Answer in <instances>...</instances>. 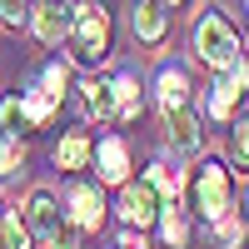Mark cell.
I'll list each match as a JSON object with an SVG mask.
<instances>
[{
	"instance_id": "3",
	"label": "cell",
	"mask_w": 249,
	"mask_h": 249,
	"mask_svg": "<svg viewBox=\"0 0 249 249\" xmlns=\"http://www.w3.org/2000/svg\"><path fill=\"white\" fill-rule=\"evenodd\" d=\"M195 55L204 60V65H214V70H224L230 60H239L244 55V45H239V30L224 20L219 10H210V15H199V25H195Z\"/></svg>"
},
{
	"instance_id": "5",
	"label": "cell",
	"mask_w": 249,
	"mask_h": 249,
	"mask_svg": "<svg viewBox=\"0 0 249 249\" xmlns=\"http://www.w3.org/2000/svg\"><path fill=\"white\" fill-rule=\"evenodd\" d=\"M160 210H164V195L155 190V179H124L120 184V214L124 224H135V230H150V224H160Z\"/></svg>"
},
{
	"instance_id": "16",
	"label": "cell",
	"mask_w": 249,
	"mask_h": 249,
	"mask_svg": "<svg viewBox=\"0 0 249 249\" xmlns=\"http://www.w3.org/2000/svg\"><path fill=\"white\" fill-rule=\"evenodd\" d=\"M155 90H160V105H164V110H170V105H184V100H190V75H184L179 65H160Z\"/></svg>"
},
{
	"instance_id": "15",
	"label": "cell",
	"mask_w": 249,
	"mask_h": 249,
	"mask_svg": "<svg viewBox=\"0 0 249 249\" xmlns=\"http://www.w3.org/2000/svg\"><path fill=\"white\" fill-rule=\"evenodd\" d=\"M160 239L170 244V249L190 244V214L179 210V199H164V210H160Z\"/></svg>"
},
{
	"instance_id": "27",
	"label": "cell",
	"mask_w": 249,
	"mask_h": 249,
	"mask_svg": "<svg viewBox=\"0 0 249 249\" xmlns=\"http://www.w3.org/2000/svg\"><path fill=\"white\" fill-rule=\"evenodd\" d=\"M5 214H10V210H5V199H0V219H5Z\"/></svg>"
},
{
	"instance_id": "2",
	"label": "cell",
	"mask_w": 249,
	"mask_h": 249,
	"mask_svg": "<svg viewBox=\"0 0 249 249\" xmlns=\"http://www.w3.org/2000/svg\"><path fill=\"white\" fill-rule=\"evenodd\" d=\"M184 195H190L195 204V214L199 219H219L224 210H230V164L224 160H210V164H199V170L184 179Z\"/></svg>"
},
{
	"instance_id": "4",
	"label": "cell",
	"mask_w": 249,
	"mask_h": 249,
	"mask_svg": "<svg viewBox=\"0 0 249 249\" xmlns=\"http://www.w3.org/2000/svg\"><path fill=\"white\" fill-rule=\"evenodd\" d=\"M244 95H249V60L239 55L224 70H214V85H210V100H204V105H210V115L219 124H230V120H239Z\"/></svg>"
},
{
	"instance_id": "22",
	"label": "cell",
	"mask_w": 249,
	"mask_h": 249,
	"mask_svg": "<svg viewBox=\"0 0 249 249\" xmlns=\"http://www.w3.org/2000/svg\"><path fill=\"white\" fill-rule=\"evenodd\" d=\"M30 0H0V25L5 30H20V25H30Z\"/></svg>"
},
{
	"instance_id": "25",
	"label": "cell",
	"mask_w": 249,
	"mask_h": 249,
	"mask_svg": "<svg viewBox=\"0 0 249 249\" xmlns=\"http://www.w3.org/2000/svg\"><path fill=\"white\" fill-rule=\"evenodd\" d=\"M40 80H45L55 95H65V65H45V70H40Z\"/></svg>"
},
{
	"instance_id": "7",
	"label": "cell",
	"mask_w": 249,
	"mask_h": 249,
	"mask_svg": "<svg viewBox=\"0 0 249 249\" xmlns=\"http://www.w3.org/2000/svg\"><path fill=\"white\" fill-rule=\"evenodd\" d=\"M70 20H75L70 0H40V5L30 10V30H35L40 45H60V40L70 35Z\"/></svg>"
},
{
	"instance_id": "18",
	"label": "cell",
	"mask_w": 249,
	"mask_h": 249,
	"mask_svg": "<svg viewBox=\"0 0 249 249\" xmlns=\"http://www.w3.org/2000/svg\"><path fill=\"white\" fill-rule=\"evenodd\" d=\"M150 179H155V190H160L164 199H179V190H184V175L175 170L170 160H155V164H150Z\"/></svg>"
},
{
	"instance_id": "21",
	"label": "cell",
	"mask_w": 249,
	"mask_h": 249,
	"mask_svg": "<svg viewBox=\"0 0 249 249\" xmlns=\"http://www.w3.org/2000/svg\"><path fill=\"white\" fill-rule=\"evenodd\" d=\"M115 95H120V124L140 115V80L135 75H115Z\"/></svg>"
},
{
	"instance_id": "11",
	"label": "cell",
	"mask_w": 249,
	"mask_h": 249,
	"mask_svg": "<svg viewBox=\"0 0 249 249\" xmlns=\"http://www.w3.org/2000/svg\"><path fill=\"white\" fill-rule=\"evenodd\" d=\"M55 170H65V175H80V170H90V160H95V135L90 130H70L65 140L55 144Z\"/></svg>"
},
{
	"instance_id": "24",
	"label": "cell",
	"mask_w": 249,
	"mask_h": 249,
	"mask_svg": "<svg viewBox=\"0 0 249 249\" xmlns=\"http://www.w3.org/2000/svg\"><path fill=\"white\" fill-rule=\"evenodd\" d=\"M50 249H80V224H75V219H65V224L50 234Z\"/></svg>"
},
{
	"instance_id": "13",
	"label": "cell",
	"mask_w": 249,
	"mask_h": 249,
	"mask_svg": "<svg viewBox=\"0 0 249 249\" xmlns=\"http://www.w3.org/2000/svg\"><path fill=\"white\" fill-rule=\"evenodd\" d=\"M25 219H30V230H35V234H45V239H50L70 214L60 210V199H55L50 190H30V199H25Z\"/></svg>"
},
{
	"instance_id": "28",
	"label": "cell",
	"mask_w": 249,
	"mask_h": 249,
	"mask_svg": "<svg viewBox=\"0 0 249 249\" xmlns=\"http://www.w3.org/2000/svg\"><path fill=\"white\" fill-rule=\"evenodd\" d=\"M244 219H249V195H244Z\"/></svg>"
},
{
	"instance_id": "8",
	"label": "cell",
	"mask_w": 249,
	"mask_h": 249,
	"mask_svg": "<svg viewBox=\"0 0 249 249\" xmlns=\"http://www.w3.org/2000/svg\"><path fill=\"white\" fill-rule=\"evenodd\" d=\"M90 170L100 175V184H124V179H130V144H124L120 135L95 140V160H90Z\"/></svg>"
},
{
	"instance_id": "14",
	"label": "cell",
	"mask_w": 249,
	"mask_h": 249,
	"mask_svg": "<svg viewBox=\"0 0 249 249\" xmlns=\"http://www.w3.org/2000/svg\"><path fill=\"white\" fill-rule=\"evenodd\" d=\"M20 100H25V115H30V124H35V130H45V124L60 115V95L45 85V80L25 85V90H20Z\"/></svg>"
},
{
	"instance_id": "26",
	"label": "cell",
	"mask_w": 249,
	"mask_h": 249,
	"mask_svg": "<svg viewBox=\"0 0 249 249\" xmlns=\"http://www.w3.org/2000/svg\"><path fill=\"white\" fill-rule=\"evenodd\" d=\"M115 249H144V234H135V224H130V230L120 234V244H115Z\"/></svg>"
},
{
	"instance_id": "6",
	"label": "cell",
	"mask_w": 249,
	"mask_h": 249,
	"mask_svg": "<svg viewBox=\"0 0 249 249\" xmlns=\"http://www.w3.org/2000/svg\"><path fill=\"white\" fill-rule=\"evenodd\" d=\"M130 30H135L140 45H164V35H170V0H135Z\"/></svg>"
},
{
	"instance_id": "12",
	"label": "cell",
	"mask_w": 249,
	"mask_h": 249,
	"mask_svg": "<svg viewBox=\"0 0 249 249\" xmlns=\"http://www.w3.org/2000/svg\"><path fill=\"white\" fill-rule=\"evenodd\" d=\"M164 140H170L179 155H199V144H204L199 120L184 110V105H170V110H164Z\"/></svg>"
},
{
	"instance_id": "1",
	"label": "cell",
	"mask_w": 249,
	"mask_h": 249,
	"mask_svg": "<svg viewBox=\"0 0 249 249\" xmlns=\"http://www.w3.org/2000/svg\"><path fill=\"white\" fill-rule=\"evenodd\" d=\"M65 45H70V60L75 65H100V60L110 55V10L100 5V0H80L75 5V20H70V35H65Z\"/></svg>"
},
{
	"instance_id": "23",
	"label": "cell",
	"mask_w": 249,
	"mask_h": 249,
	"mask_svg": "<svg viewBox=\"0 0 249 249\" xmlns=\"http://www.w3.org/2000/svg\"><path fill=\"white\" fill-rule=\"evenodd\" d=\"M234 164H249V110L234 120Z\"/></svg>"
},
{
	"instance_id": "17",
	"label": "cell",
	"mask_w": 249,
	"mask_h": 249,
	"mask_svg": "<svg viewBox=\"0 0 249 249\" xmlns=\"http://www.w3.org/2000/svg\"><path fill=\"white\" fill-rule=\"evenodd\" d=\"M0 130H5V135H30V130H35L30 115H25V100H20L15 90L0 95Z\"/></svg>"
},
{
	"instance_id": "19",
	"label": "cell",
	"mask_w": 249,
	"mask_h": 249,
	"mask_svg": "<svg viewBox=\"0 0 249 249\" xmlns=\"http://www.w3.org/2000/svg\"><path fill=\"white\" fill-rule=\"evenodd\" d=\"M30 219H20V214H5L0 219V249H30Z\"/></svg>"
},
{
	"instance_id": "29",
	"label": "cell",
	"mask_w": 249,
	"mask_h": 249,
	"mask_svg": "<svg viewBox=\"0 0 249 249\" xmlns=\"http://www.w3.org/2000/svg\"><path fill=\"white\" fill-rule=\"evenodd\" d=\"M170 5H179V0H170Z\"/></svg>"
},
{
	"instance_id": "30",
	"label": "cell",
	"mask_w": 249,
	"mask_h": 249,
	"mask_svg": "<svg viewBox=\"0 0 249 249\" xmlns=\"http://www.w3.org/2000/svg\"><path fill=\"white\" fill-rule=\"evenodd\" d=\"M244 10H249V0H244Z\"/></svg>"
},
{
	"instance_id": "10",
	"label": "cell",
	"mask_w": 249,
	"mask_h": 249,
	"mask_svg": "<svg viewBox=\"0 0 249 249\" xmlns=\"http://www.w3.org/2000/svg\"><path fill=\"white\" fill-rule=\"evenodd\" d=\"M65 210H70V219L80 230H100L105 224V195H100V184H70Z\"/></svg>"
},
{
	"instance_id": "20",
	"label": "cell",
	"mask_w": 249,
	"mask_h": 249,
	"mask_svg": "<svg viewBox=\"0 0 249 249\" xmlns=\"http://www.w3.org/2000/svg\"><path fill=\"white\" fill-rule=\"evenodd\" d=\"M25 170V150H20V135H5L0 130V179H10Z\"/></svg>"
},
{
	"instance_id": "9",
	"label": "cell",
	"mask_w": 249,
	"mask_h": 249,
	"mask_svg": "<svg viewBox=\"0 0 249 249\" xmlns=\"http://www.w3.org/2000/svg\"><path fill=\"white\" fill-rule=\"evenodd\" d=\"M80 105H85V115L100 120V124H120V95H115V80H100V75L80 80Z\"/></svg>"
}]
</instances>
